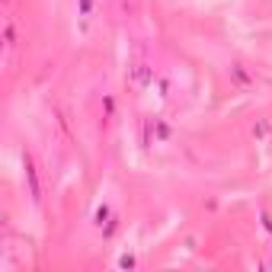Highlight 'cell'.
Segmentation results:
<instances>
[{"label": "cell", "mask_w": 272, "mask_h": 272, "mask_svg": "<svg viewBox=\"0 0 272 272\" xmlns=\"http://www.w3.org/2000/svg\"><path fill=\"white\" fill-rule=\"evenodd\" d=\"M80 10H84V13L90 16V10H93V0H80Z\"/></svg>", "instance_id": "6da1fadb"}, {"label": "cell", "mask_w": 272, "mask_h": 272, "mask_svg": "<svg viewBox=\"0 0 272 272\" xmlns=\"http://www.w3.org/2000/svg\"><path fill=\"white\" fill-rule=\"evenodd\" d=\"M157 135H160V138H170V128H167V125H160V122H157Z\"/></svg>", "instance_id": "7a4b0ae2"}]
</instances>
